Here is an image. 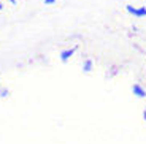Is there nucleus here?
Here are the masks:
<instances>
[{
    "mask_svg": "<svg viewBox=\"0 0 146 144\" xmlns=\"http://www.w3.org/2000/svg\"><path fill=\"white\" fill-rule=\"evenodd\" d=\"M132 92H133V95L138 98H146V89H143L140 84H133L132 86Z\"/></svg>",
    "mask_w": 146,
    "mask_h": 144,
    "instance_id": "obj_3",
    "label": "nucleus"
},
{
    "mask_svg": "<svg viewBox=\"0 0 146 144\" xmlns=\"http://www.w3.org/2000/svg\"><path fill=\"white\" fill-rule=\"evenodd\" d=\"M43 3H44V5H54L56 0H43Z\"/></svg>",
    "mask_w": 146,
    "mask_h": 144,
    "instance_id": "obj_6",
    "label": "nucleus"
},
{
    "mask_svg": "<svg viewBox=\"0 0 146 144\" xmlns=\"http://www.w3.org/2000/svg\"><path fill=\"white\" fill-rule=\"evenodd\" d=\"M83 73H91L92 71V68H94V62L91 60V59H86V60L83 62Z\"/></svg>",
    "mask_w": 146,
    "mask_h": 144,
    "instance_id": "obj_4",
    "label": "nucleus"
},
{
    "mask_svg": "<svg viewBox=\"0 0 146 144\" xmlns=\"http://www.w3.org/2000/svg\"><path fill=\"white\" fill-rule=\"evenodd\" d=\"M3 10V3H2V2H0V11Z\"/></svg>",
    "mask_w": 146,
    "mask_h": 144,
    "instance_id": "obj_9",
    "label": "nucleus"
},
{
    "mask_svg": "<svg viewBox=\"0 0 146 144\" xmlns=\"http://www.w3.org/2000/svg\"><path fill=\"white\" fill-rule=\"evenodd\" d=\"M143 119L146 120V109H145V111H143Z\"/></svg>",
    "mask_w": 146,
    "mask_h": 144,
    "instance_id": "obj_8",
    "label": "nucleus"
},
{
    "mask_svg": "<svg viewBox=\"0 0 146 144\" xmlns=\"http://www.w3.org/2000/svg\"><path fill=\"white\" fill-rule=\"evenodd\" d=\"M76 49L78 48L76 46H73V48H68V49H64V51H60V54H59V59H60V62H68L70 59L75 55V52H76Z\"/></svg>",
    "mask_w": 146,
    "mask_h": 144,
    "instance_id": "obj_2",
    "label": "nucleus"
},
{
    "mask_svg": "<svg viewBox=\"0 0 146 144\" xmlns=\"http://www.w3.org/2000/svg\"><path fill=\"white\" fill-rule=\"evenodd\" d=\"M145 55H146V52H145Z\"/></svg>",
    "mask_w": 146,
    "mask_h": 144,
    "instance_id": "obj_10",
    "label": "nucleus"
},
{
    "mask_svg": "<svg viewBox=\"0 0 146 144\" xmlns=\"http://www.w3.org/2000/svg\"><path fill=\"white\" fill-rule=\"evenodd\" d=\"M8 2H10L11 5H16V0H8Z\"/></svg>",
    "mask_w": 146,
    "mask_h": 144,
    "instance_id": "obj_7",
    "label": "nucleus"
},
{
    "mask_svg": "<svg viewBox=\"0 0 146 144\" xmlns=\"http://www.w3.org/2000/svg\"><path fill=\"white\" fill-rule=\"evenodd\" d=\"M7 97H10V90L0 87V98H7Z\"/></svg>",
    "mask_w": 146,
    "mask_h": 144,
    "instance_id": "obj_5",
    "label": "nucleus"
},
{
    "mask_svg": "<svg viewBox=\"0 0 146 144\" xmlns=\"http://www.w3.org/2000/svg\"><path fill=\"white\" fill-rule=\"evenodd\" d=\"M125 11L130 16L135 18H145L146 16V7H133V5H125Z\"/></svg>",
    "mask_w": 146,
    "mask_h": 144,
    "instance_id": "obj_1",
    "label": "nucleus"
}]
</instances>
